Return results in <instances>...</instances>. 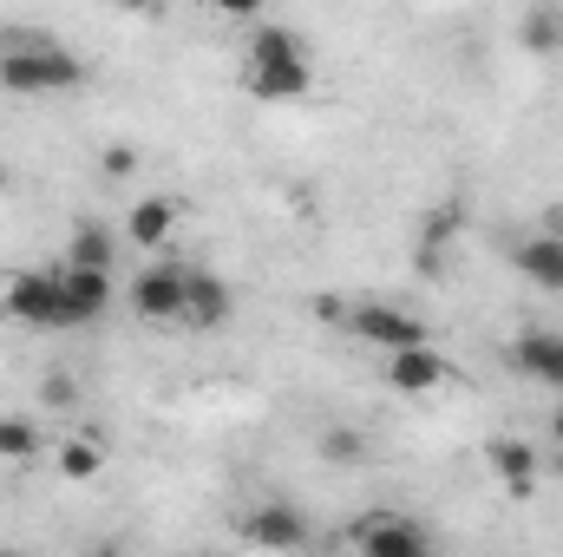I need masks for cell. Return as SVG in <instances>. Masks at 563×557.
I'll list each match as a JSON object with an SVG mask.
<instances>
[{
	"label": "cell",
	"mask_w": 563,
	"mask_h": 557,
	"mask_svg": "<svg viewBox=\"0 0 563 557\" xmlns=\"http://www.w3.org/2000/svg\"><path fill=\"white\" fill-rule=\"evenodd\" d=\"M243 92L269 99V106H295L314 92V66H308V40L288 33L276 20H263L243 46Z\"/></svg>",
	"instance_id": "cell-1"
},
{
	"label": "cell",
	"mask_w": 563,
	"mask_h": 557,
	"mask_svg": "<svg viewBox=\"0 0 563 557\" xmlns=\"http://www.w3.org/2000/svg\"><path fill=\"white\" fill-rule=\"evenodd\" d=\"M79 79H86V59L53 46V40H7L0 46V86L7 92L40 99V92H73Z\"/></svg>",
	"instance_id": "cell-2"
},
{
	"label": "cell",
	"mask_w": 563,
	"mask_h": 557,
	"mask_svg": "<svg viewBox=\"0 0 563 557\" xmlns=\"http://www.w3.org/2000/svg\"><path fill=\"white\" fill-rule=\"evenodd\" d=\"M7 321L20 328H66V295H59V270H20L0 295Z\"/></svg>",
	"instance_id": "cell-3"
},
{
	"label": "cell",
	"mask_w": 563,
	"mask_h": 557,
	"mask_svg": "<svg viewBox=\"0 0 563 557\" xmlns=\"http://www.w3.org/2000/svg\"><path fill=\"white\" fill-rule=\"evenodd\" d=\"M354 551L361 557H439V545L407 512H367V518H354Z\"/></svg>",
	"instance_id": "cell-4"
},
{
	"label": "cell",
	"mask_w": 563,
	"mask_h": 557,
	"mask_svg": "<svg viewBox=\"0 0 563 557\" xmlns=\"http://www.w3.org/2000/svg\"><path fill=\"white\" fill-rule=\"evenodd\" d=\"M347 328H354L361 341H374L380 354L426 348V321L420 315H407V308H387V302H361V308H347Z\"/></svg>",
	"instance_id": "cell-5"
},
{
	"label": "cell",
	"mask_w": 563,
	"mask_h": 557,
	"mask_svg": "<svg viewBox=\"0 0 563 557\" xmlns=\"http://www.w3.org/2000/svg\"><path fill=\"white\" fill-rule=\"evenodd\" d=\"M184 263H151L139 282H132V315L151 321V328H170V321H184Z\"/></svg>",
	"instance_id": "cell-6"
},
{
	"label": "cell",
	"mask_w": 563,
	"mask_h": 557,
	"mask_svg": "<svg viewBox=\"0 0 563 557\" xmlns=\"http://www.w3.org/2000/svg\"><path fill=\"white\" fill-rule=\"evenodd\" d=\"M230 315H236V288L230 282L210 276V270H190L184 276V328L217 335V328H230Z\"/></svg>",
	"instance_id": "cell-7"
},
{
	"label": "cell",
	"mask_w": 563,
	"mask_h": 557,
	"mask_svg": "<svg viewBox=\"0 0 563 557\" xmlns=\"http://www.w3.org/2000/svg\"><path fill=\"white\" fill-rule=\"evenodd\" d=\"M452 381V361L426 341V348H400V354H387V387L394 394H439Z\"/></svg>",
	"instance_id": "cell-8"
},
{
	"label": "cell",
	"mask_w": 563,
	"mask_h": 557,
	"mask_svg": "<svg viewBox=\"0 0 563 557\" xmlns=\"http://www.w3.org/2000/svg\"><path fill=\"white\" fill-rule=\"evenodd\" d=\"M243 538H250L256 551H301V545H308V518H301L295 505L269 499V505H256V512L243 518Z\"/></svg>",
	"instance_id": "cell-9"
},
{
	"label": "cell",
	"mask_w": 563,
	"mask_h": 557,
	"mask_svg": "<svg viewBox=\"0 0 563 557\" xmlns=\"http://www.w3.org/2000/svg\"><path fill=\"white\" fill-rule=\"evenodd\" d=\"M511 368H518L525 381L563 394V335L558 328H525V335L511 341Z\"/></svg>",
	"instance_id": "cell-10"
},
{
	"label": "cell",
	"mask_w": 563,
	"mask_h": 557,
	"mask_svg": "<svg viewBox=\"0 0 563 557\" xmlns=\"http://www.w3.org/2000/svg\"><path fill=\"white\" fill-rule=\"evenodd\" d=\"M177 217H184L177 197H139L132 217H125V243H139V250H164V243L177 237Z\"/></svg>",
	"instance_id": "cell-11"
},
{
	"label": "cell",
	"mask_w": 563,
	"mask_h": 557,
	"mask_svg": "<svg viewBox=\"0 0 563 557\" xmlns=\"http://www.w3.org/2000/svg\"><path fill=\"white\" fill-rule=\"evenodd\" d=\"M511 270L525 282H538V288H551V295H563V243L558 237H525V243H511Z\"/></svg>",
	"instance_id": "cell-12"
},
{
	"label": "cell",
	"mask_w": 563,
	"mask_h": 557,
	"mask_svg": "<svg viewBox=\"0 0 563 557\" xmlns=\"http://www.w3.org/2000/svg\"><path fill=\"white\" fill-rule=\"evenodd\" d=\"M59 295H66V328H86L112 308V276H86V270H59Z\"/></svg>",
	"instance_id": "cell-13"
},
{
	"label": "cell",
	"mask_w": 563,
	"mask_h": 557,
	"mask_svg": "<svg viewBox=\"0 0 563 557\" xmlns=\"http://www.w3.org/2000/svg\"><path fill=\"white\" fill-rule=\"evenodd\" d=\"M485 459H492L498 485H505V492H518V499H525V492L538 485V472H544L538 446H525V439H492V452H485Z\"/></svg>",
	"instance_id": "cell-14"
},
{
	"label": "cell",
	"mask_w": 563,
	"mask_h": 557,
	"mask_svg": "<svg viewBox=\"0 0 563 557\" xmlns=\"http://www.w3.org/2000/svg\"><path fill=\"white\" fill-rule=\"evenodd\" d=\"M112 263H119V237H112V230H99V223H79V230H73V243H66V270L112 276Z\"/></svg>",
	"instance_id": "cell-15"
},
{
	"label": "cell",
	"mask_w": 563,
	"mask_h": 557,
	"mask_svg": "<svg viewBox=\"0 0 563 557\" xmlns=\"http://www.w3.org/2000/svg\"><path fill=\"white\" fill-rule=\"evenodd\" d=\"M518 46L525 53H563V7H531L518 20Z\"/></svg>",
	"instance_id": "cell-16"
},
{
	"label": "cell",
	"mask_w": 563,
	"mask_h": 557,
	"mask_svg": "<svg viewBox=\"0 0 563 557\" xmlns=\"http://www.w3.org/2000/svg\"><path fill=\"white\" fill-rule=\"evenodd\" d=\"M0 459L7 466H33L40 459V426L20 414H0Z\"/></svg>",
	"instance_id": "cell-17"
},
{
	"label": "cell",
	"mask_w": 563,
	"mask_h": 557,
	"mask_svg": "<svg viewBox=\"0 0 563 557\" xmlns=\"http://www.w3.org/2000/svg\"><path fill=\"white\" fill-rule=\"evenodd\" d=\"M99 466H106L99 439H66V446H59V472H66V479H99Z\"/></svg>",
	"instance_id": "cell-18"
},
{
	"label": "cell",
	"mask_w": 563,
	"mask_h": 557,
	"mask_svg": "<svg viewBox=\"0 0 563 557\" xmlns=\"http://www.w3.org/2000/svg\"><path fill=\"white\" fill-rule=\"evenodd\" d=\"M321 452H328V459H341V466H354V459L367 452V439H361L354 426H334V433H321Z\"/></svg>",
	"instance_id": "cell-19"
},
{
	"label": "cell",
	"mask_w": 563,
	"mask_h": 557,
	"mask_svg": "<svg viewBox=\"0 0 563 557\" xmlns=\"http://www.w3.org/2000/svg\"><path fill=\"white\" fill-rule=\"evenodd\" d=\"M40 401H46V407H79V387H73L66 374H53V381L40 387Z\"/></svg>",
	"instance_id": "cell-20"
},
{
	"label": "cell",
	"mask_w": 563,
	"mask_h": 557,
	"mask_svg": "<svg viewBox=\"0 0 563 557\" xmlns=\"http://www.w3.org/2000/svg\"><path fill=\"white\" fill-rule=\"evenodd\" d=\"M132 171H139V157H132L125 144H112V151H106V177H132Z\"/></svg>",
	"instance_id": "cell-21"
},
{
	"label": "cell",
	"mask_w": 563,
	"mask_h": 557,
	"mask_svg": "<svg viewBox=\"0 0 563 557\" xmlns=\"http://www.w3.org/2000/svg\"><path fill=\"white\" fill-rule=\"evenodd\" d=\"M544 237H558V243H563V204L551 210V223H544Z\"/></svg>",
	"instance_id": "cell-22"
},
{
	"label": "cell",
	"mask_w": 563,
	"mask_h": 557,
	"mask_svg": "<svg viewBox=\"0 0 563 557\" xmlns=\"http://www.w3.org/2000/svg\"><path fill=\"white\" fill-rule=\"evenodd\" d=\"M551 439H558V446H563V407H558V414H551Z\"/></svg>",
	"instance_id": "cell-23"
},
{
	"label": "cell",
	"mask_w": 563,
	"mask_h": 557,
	"mask_svg": "<svg viewBox=\"0 0 563 557\" xmlns=\"http://www.w3.org/2000/svg\"><path fill=\"white\" fill-rule=\"evenodd\" d=\"M0 557H26V551H0Z\"/></svg>",
	"instance_id": "cell-24"
}]
</instances>
